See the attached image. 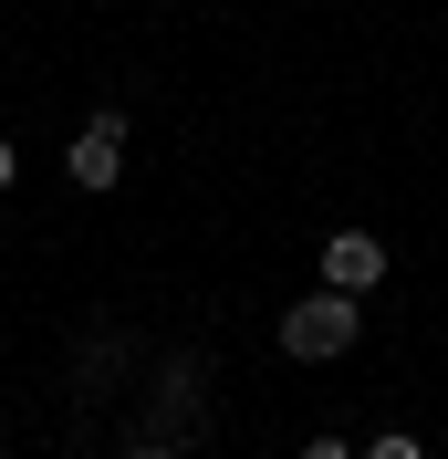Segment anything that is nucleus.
Listing matches in <instances>:
<instances>
[{
    "label": "nucleus",
    "instance_id": "obj_5",
    "mask_svg": "<svg viewBox=\"0 0 448 459\" xmlns=\"http://www.w3.org/2000/svg\"><path fill=\"white\" fill-rule=\"evenodd\" d=\"M303 459H355V438H303Z\"/></svg>",
    "mask_w": 448,
    "mask_h": 459
},
{
    "label": "nucleus",
    "instance_id": "obj_3",
    "mask_svg": "<svg viewBox=\"0 0 448 459\" xmlns=\"http://www.w3.org/2000/svg\"><path fill=\"white\" fill-rule=\"evenodd\" d=\"M323 282L365 303V292L386 282V240H375V230H334V240H323Z\"/></svg>",
    "mask_w": 448,
    "mask_h": 459
},
{
    "label": "nucleus",
    "instance_id": "obj_7",
    "mask_svg": "<svg viewBox=\"0 0 448 459\" xmlns=\"http://www.w3.org/2000/svg\"><path fill=\"white\" fill-rule=\"evenodd\" d=\"M125 459H188V449H125Z\"/></svg>",
    "mask_w": 448,
    "mask_h": 459
},
{
    "label": "nucleus",
    "instance_id": "obj_2",
    "mask_svg": "<svg viewBox=\"0 0 448 459\" xmlns=\"http://www.w3.org/2000/svg\"><path fill=\"white\" fill-rule=\"evenodd\" d=\"M63 178H73L84 199L125 178V105H94L84 126H73V146H63Z\"/></svg>",
    "mask_w": 448,
    "mask_h": 459
},
{
    "label": "nucleus",
    "instance_id": "obj_1",
    "mask_svg": "<svg viewBox=\"0 0 448 459\" xmlns=\"http://www.w3.org/2000/svg\"><path fill=\"white\" fill-rule=\"evenodd\" d=\"M365 344V314H355V292H303L292 314H281V355H303V366H334V355H355Z\"/></svg>",
    "mask_w": 448,
    "mask_h": 459
},
{
    "label": "nucleus",
    "instance_id": "obj_4",
    "mask_svg": "<svg viewBox=\"0 0 448 459\" xmlns=\"http://www.w3.org/2000/svg\"><path fill=\"white\" fill-rule=\"evenodd\" d=\"M355 459H427V449H418V438H365Z\"/></svg>",
    "mask_w": 448,
    "mask_h": 459
},
{
    "label": "nucleus",
    "instance_id": "obj_6",
    "mask_svg": "<svg viewBox=\"0 0 448 459\" xmlns=\"http://www.w3.org/2000/svg\"><path fill=\"white\" fill-rule=\"evenodd\" d=\"M11 178H22V146H11V136H0V188H11Z\"/></svg>",
    "mask_w": 448,
    "mask_h": 459
}]
</instances>
